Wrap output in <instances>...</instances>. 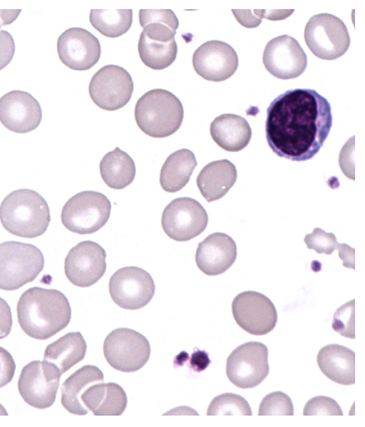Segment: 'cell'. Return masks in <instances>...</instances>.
Wrapping results in <instances>:
<instances>
[{"instance_id": "15", "label": "cell", "mask_w": 365, "mask_h": 427, "mask_svg": "<svg viewBox=\"0 0 365 427\" xmlns=\"http://www.w3.org/2000/svg\"><path fill=\"white\" fill-rule=\"evenodd\" d=\"M106 258L105 249L97 242H81L69 250L65 258V274L77 287H90L105 274Z\"/></svg>"}, {"instance_id": "20", "label": "cell", "mask_w": 365, "mask_h": 427, "mask_svg": "<svg viewBox=\"0 0 365 427\" xmlns=\"http://www.w3.org/2000/svg\"><path fill=\"white\" fill-rule=\"evenodd\" d=\"M237 257L234 240L223 232H214L200 242L195 252L197 267L205 274L215 276L227 271Z\"/></svg>"}, {"instance_id": "9", "label": "cell", "mask_w": 365, "mask_h": 427, "mask_svg": "<svg viewBox=\"0 0 365 427\" xmlns=\"http://www.w3.org/2000/svg\"><path fill=\"white\" fill-rule=\"evenodd\" d=\"M267 347L261 342L248 341L236 347L226 361L228 379L241 389L259 385L268 375Z\"/></svg>"}, {"instance_id": "16", "label": "cell", "mask_w": 365, "mask_h": 427, "mask_svg": "<svg viewBox=\"0 0 365 427\" xmlns=\"http://www.w3.org/2000/svg\"><path fill=\"white\" fill-rule=\"evenodd\" d=\"M262 62L273 76L279 79H292L305 71L307 58L294 38L282 35L273 38L266 44Z\"/></svg>"}, {"instance_id": "13", "label": "cell", "mask_w": 365, "mask_h": 427, "mask_svg": "<svg viewBox=\"0 0 365 427\" xmlns=\"http://www.w3.org/2000/svg\"><path fill=\"white\" fill-rule=\"evenodd\" d=\"M133 82L130 75L117 65H106L93 76L89 96L99 108L113 111L123 108L130 100Z\"/></svg>"}, {"instance_id": "24", "label": "cell", "mask_w": 365, "mask_h": 427, "mask_svg": "<svg viewBox=\"0 0 365 427\" xmlns=\"http://www.w3.org/2000/svg\"><path fill=\"white\" fill-rule=\"evenodd\" d=\"M81 401L84 406L95 416H120L127 406L123 389L113 382H98L83 392Z\"/></svg>"}, {"instance_id": "34", "label": "cell", "mask_w": 365, "mask_h": 427, "mask_svg": "<svg viewBox=\"0 0 365 427\" xmlns=\"http://www.w3.org/2000/svg\"><path fill=\"white\" fill-rule=\"evenodd\" d=\"M355 300L352 299L339 307L331 324L333 329L340 335L350 339L355 338Z\"/></svg>"}, {"instance_id": "41", "label": "cell", "mask_w": 365, "mask_h": 427, "mask_svg": "<svg viewBox=\"0 0 365 427\" xmlns=\"http://www.w3.org/2000/svg\"><path fill=\"white\" fill-rule=\"evenodd\" d=\"M210 362L208 354L204 350L199 349L193 351L190 360L191 368L197 372L205 370Z\"/></svg>"}, {"instance_id": "19", "label": "cell", "mask_w": 365, "mask_h": 427, "mask_svg": "<svg viewBox=\"0 0 365 427\" xmlns=\"http://www.w3.org/2000/svg\"><path fill=\"white\" fill-rule=\"evenodd\" d=\"M41 119V106L31 94L14 90L0 98V122L9 130L29 133L39 125Z\"/></svg>"}, {"instance_id": "23", "label": "cell", "mask_w": 365, "mask_h": 427, "mask_svg": "<svg viewBox=\"0 0 365 427\" xmlns=\"http://www.w3.org/2000/svg\"><path fill=\"white\" fill-rule=\"evenodd\" d=\"M212 140L221 148L229 152H238L250 143L252 130L243 117L225 113L216 117L210 124Z\"/></svg>"}, {"instance_id": "29", "label": "cell", "mask_w": 365, "mask_h": 427, "mask_svg": "<svg viewBox=\"0 0 365 427\" xmlns=\"http://www.w3.org/2000/svg\"><path fill=\"white\" fill-rule=\"evenodd\" d=\"M139 22L146 37L163 42L175 39L179 26L178 19L171 9H140Z\"/></svg>"}, {"instance_id": "39", "label": "cell", "mask_w": 365, "mask_h": 427, "mask_svg": "<svg viewBox=\"0 0 365 427\" xmlns=\"http://www.w3.org/2000/svg\"><path fill=\"white\" fill-rule=\"evenodd\" d=\"M15 52V43L12 36L4 30H0V70L12 60Z\"/></svg>"}, {"instance_id": "21", "label": "cell", "mask_w": 365, "mask_h": 427, "mask_svg": "<svg viewBox=\"0 0 365 427\" xmlns=\"http://www.w3.org/2000/svg\"><path fill=\"white\" fill-rule=\"evenodd\" d=\"M237 169L227 159L215 160L205 165L199 173L196 183L207 202L217 200L225 196L237 180Z\"/></svg>"}, {"instance_id": "4", "label": "cell", "mask_w": 365, "mask_h": 427, "mask_svg": "<svg viewBox=\"0 0 365 427\" xmlns=\"http://www.w3.org/2000/svg\"><path fill=\"white\" fill-rule=\"evenodd\" d=\"M134 115L138 126L144 133L161 138L173 135L180 128L184 110L174 94L155 88L145 93L137 101Z\"/></svg>"}, {"instance_id": "8", "label": "cell", "mask_w": 365, "mask_h": 427, "mask_svg": "<svg viewBox=\"0 0 365 427\" xmlns=\"http://www.w3.org/2000/svg\"><path fill=\"white\" fill-rule=\"evenodd\" d=\"M103 354L113 369L123 372H134L148 361L150 346L142 334L128 328H118L106 337Z\"/></svg>"}, {"instance_id": "30", "label": "cell", "mask_w": 365, "mask_h": 427, "mask_svg": "<svg viewBox=\"0 0 365 427\" xmlns=\"http://www.w3.org/2000/svg\"><path fill=\"white\" fill-rule=\"evenodd\" d=\"M138 50L143 63L153 70H163L170 66L176 58L178 53L175 39L163 42L154 41L140 34Z\"/></svg>"}, {"instance_id": "1", "label": "cell", "mask_w": 365, "mask_h": 427, "mask_svg": "<svg viewBox=\"0 0 365 427\" xmlns=\"http://www.w3.org/2000/svg\"><path fill=\"white\" fill-rule=\"evenodd\" d=\"M331 125L330 103L315 90H288L267 109L268 145L276 155L290 160L312 158L322 147Z\"/></svg>"}, {"instance_id": "31", "label": "cell", "mask_w": 365, "mask_h": 427, "mask_svg": "<svg viewBox=\"0 0 365 427\" xmlns=\"http://www.w3.org/2000/svg\"><path fill=\"white\" fill-rule=\"evenodd\" d=\"M132 9H91L89 21L94 29L106 37L117 38L125 34L133 21Z\"/></svg>"}, {"instance_id": "35", "label": "cell", "mask_w": 365, "mask_h": 427, "mask_svg": "<svg viewBox=\"0 0 365 427\" xmlns=\"http://www.w3.org/2000/svg\"><path fill=\"white\" fill-rule=\"evenodd\" d=\"M304 242L309 249H314L319 254H331L339 247L335 235L316 227L312 232L306 235Z\"/></svg>"}, {"instance_id": "38", "label": "cell", "mask_w": 365, "mask_h": 427, "mask_svg": "<svg viewBox=\"0 0 365 427\" xmlns=\"http://www.w3.org/2000/svg\"><path fill=\"white\" fill-rule=\"evenodd\" d=\"M354 150V136L351 137L341 148L339 155V165L344 175L354 180V163L353 150Z\"/></svg>"}, {"instance_id": "22", "label": "cell", "mask_w": 365, "mask_h": 427, "mask_svg": "<svg viewBox=\"0 0 365 427\" xmlns=\"http://www.w3.org/2000/svg\"><path fill=\"white\" fill-rule=\"evenodd\" d=\"M317 364L331 381L342 385L355 383V354L339 344H328L317 354Z\"/></svg>"}, {"instance_id": "2", "label": "cell", "mask_w": 365, "mask_h": 427, "mask_svg": "<svg viewBox=\"0 0 365 427\" xmlns=\"http://www.w3.org/2000/svg\"><path fill=\"white\" fill-rule=\"evenodd\" d=\"M16 311L22 330L40 340L63 329L71 317L70 304L61 292L38 287H31L21 295Z\"/></svg>"}, {"instance_id": "28", "label": "cell", "mask_w": 365, "mask_h": 427, "mask_svg": "<svg viewBox=\"0 0 365 427\" xmlns=\"http://www.w3.org/2000/svg\"><path fill=\"white\" fill-rule=\"evenodd\" d=\"M99 168L103 182L115 190L129 185L133 181L136 172L132 158L118 147L103 157Z\"/></svg>"}, {"instance_id": "6", "label": "cell", "mask_w": 365, "mask_h": 427, "mask_svg": "<svg viewBox=\"0 0 365 427\" xmlns=\"http://www.w3.org/2000/svg\"><path fill=\"white\" fill-rule=\"evenodd\" d=\"M111 203L103 193L86 190L76 193L64 204L63 225L72 232L88 235L97 232L108 220Z\"/></svg>"}, {"instance_id": "18", "label": "cell", "mask_w": 365, "mask_h": 427, "mask_svg": "<svg viewBox=\"0 0 365 427\" xmlns=\"http://www.w3.org/2000/svg\"><path fill=\"white\" fill-rule=\"evenodd\" d=\"M57 51L61 61L69 68L86 71L98 61L101 45L98 39L88 31L72 27L58 37Z\"/></svg>"}, {"instance_id": "26", "label": "cell", "mask_w": 365, "mask_h": 427, "mask_svg": "<svg viewBox=\"0 0 365 427\" xmlns=\"http://www.w3.org/2000/svg\"><path fill=\"white\" fill-rule=\"evenodd\" d=\"M86 349L79 331L69 332L47 346L43 360L55 365L62 375L83 359Z\"/></svg>"}, {"instance_id": "25", "label": "cell", "mask_w": 365, "mask_h": 427, "mask_svg": "<svg viewBox=\"0 0 365 427\" xmlns=\"http://www.w3.org/2000/svg\"><path fill=\"white\" fill-rule=\"evenodd\" d=\"M103 372L96 366L85 365L69 376L61 386V404L71 413L86 415L89 411L81 396L91 385L103 381Z\"/></svg>"}, {"instance_id": "27", "label": "cell", "mask_w": 365, "mask_h": 427, "mask_svg": "<svg viewBox=\"0 0 365 427\" xmlns=\"http://www.w3.org/2000/svg\"><path fill=\"white\" fill-rule=\"evenodd\" d=\"M197 163L194 153L185 148L172 153L165 160L160 173V184L168 192H175L189 182Z\"/></svg>"}, {"instance_id": "5", "label": "cell", "mask_w": 365, "mask_h": 427, "mask_svg": "<svg viewBox=\"0 0 365 427\" xmlns=\"http://www.w3.org/2000/svg\"><path fill=\"white\" fill-rule=\"evenodd\" d=\"M44 257L32 244L8 241L0 244V289L21 288L43 270Z\"/></svg>"}, {"instance_id": "42", "label": "cell", "mask_w": 365, "mask_h": 427, "mask_svg": "<svg viewBox=\"0 0 365 427\" xmlns=\"http://www.w3.org/2000/svg\"><path fill=\"white\" fill-rule=\"evenodd\" d=\"M339 256L344 261V266L354 269V249L346 244H340L339 248Z\"/></svg>"}, {"instance_id": "14", "label": "cell", "mask_w": 365, "mask_h": 427, "mask_svg": "<svg viewBox=\"0 0 365 427\" xmlns=\"http://www.w3.org/2000/svg\"><path fill=\"white\" fill-rule=\"evenodd\" d=\"M232 312L240 327L253 335L268 334L277 321V313L272 302L255 291L238 294L232 300Z\"/></svg>"}, {"instance_id": "36", "label": "cell", "mask_w": 365, "mask_h": 427, "mask_svg": "<svg viewBox=\"0 0 365 427\" xmlns=\"http://www.w3.org/2000/svg\"><path fill=\"white\" fill-rule=\"evenodd\" d=\"M304 416H342L343 412L333 398L324 396H317L312 397L306 403L304 410Z\"/></svg>"}, {"instance_id": "7", "label": "cell", "mask_w": 365, "mask_h": 427, "mask_svg": "<svg viewBox=\"0 0 365 427\" xmlns=\"http://www.w3.org/2000/svg\"><path fill=\"white\" fill-rule=\"evenodd\" d=\"M304 41L312 53L323 60H334L343 56L350 45L344 23L330 14L312 16L304 29Z\"/></svg>"}, {"instance_id": "10", "label": "cell", "mask_w": 365, "mask_h": 427, "mask_svg": "<svg viewBox=\"0 0 365 427\" xmlns=\"http://www.w3.org/2000/svg\"><path fill=\"white\" fill-rule=\"evenodd\" d=\"M61 373L57 367L46 361H32L21 370L18 390L24 401L39 409L54 403L59 386Z\"/></svg>"}, {"instance_id": "40", "label": "cell", "mask_w": 365, "mask_h": 427, "mask_svg": "<svg viewBox=\"0 0 365 427\" xmlns=\"http://www.w3.org/2000/svg\"><path fill=\"white\" fill-rule=\"evenodd\" d=\"M12 326L11 311L8 303L0 297V339L7 336Z\"/></svg>"}, {"instance_id": "17", "label": "cell", "mask_w": 365, "mask_h": 427, "mask_svg": "<svg viewBox=\"0 0 365 427\" xmlns=\"http://www.w3.org/2000/svg\"><path fill=\"white\" fill-rule=\"evenodd\" d=\"M195 71L202 78L220 82L230 78L238 67V56L228 43L212 40L203 43L192 59Z\"/></svg>"}, {"instance_id": "43", "label": "cell", "mask_w": 365, "mask_h": 427, "mask_svg": "<svg viewBox=\"0 0 365 427\" xmlns=\"http://www.w3.org/2000/svg\"><path fill=\"white\" fill-rule=\"evenodd\" d=\"M21 9L0 10V28L4 25L10 24L19 16Z\"/></svg>"}, {"instance_id": "33", "label": "cell", "mask_w": 365, "mask_h": 427, "mask_svg": "<svg viewBox=\"0 0 365 427\" xmlns=\"http://www.w3.org/2000/svg\"><path fill=\"white\" fill-rule=\"evenodd\" d=\"M259 416H293L294 406L289 396L282 391H273L266 395L259 406Z\"/></svg>"}, {"instance_id": "11", "label": "cell", "mask_w": 365, "mask_h": 427, "mask_svg": "<svg viewBox=\"0 0 365 427\" xmlns=\"http://www.w3.org/2000/svg\"><path fill=\"white\" fill-rule=\"evenodd\" d=\"M208 215L202 205L189 197L173 200L163 210L161 225L165 233L178 242L200 235L207 227Z\"/></svg>"}, {"instance_id": "32", "label": "cell", "mask_w": 365, "mask_h": 427, "mask_svg": "<svg viewBox=\"0 0 365 427\" xmlns=\"http://www.w3.org/2000/svg\"><path fill=\"white\" fill-rule=\"evenodd\" d=\"M206 414L252 416V413L248 402L242 396L233 393H224L212 400Z\"/></svg>"}, {"instance_id": "3", "label": "cell", "mask_w": 365, "mask_h": 427, "mask_svg": "<svg viewBox=\"0 0 365 427\" xmlns=\"http://www.w3.org/2000/svg\"><path fill=\"white\" fill-rule=\"evenodd\" d=\"M0 221L9 233L25 238L43 235L51 221L46 200L37 192L24 188L6 195L0 205Z\"/></svg>"}, {"instance_id": "37", "label": "cell", "mask_w": 365, "mask_h": 427, "mask_svg": "<svg viewBox=\"0 0 365 427\" xmlns=\"http://www.w3.org/2000/svg\"><path fill=\"white\" fill-rule=\"evenodd\" d=\"M15 369L16 364L11 354L0 346V388L11 381Z\"/></svg>"}, {"instance_id": "44", "label": "cell", "mask_w": 365, "mask_h": 427, "mask_svg": "<svg viewBox=\"0 0 365 427\" xmlns=\"http://www.w3.org/2000/svg\"><path fill=\"white\" fill-rule=\"evenodd\" d=\"M0 415H4V416H7V411H6V409L4 408V406L0 404Z\"/></svg>"}, {"instance_id": "12", "label": "cell", "mask_w": 365, "mask_h": 427, "mask_svg": "<svg viewBox=\"0 0 365 427\" xmlns=\"http://www.w3.org/2000/svg\"><path fill=\"white\" fill-rule=\"evenodd\" d=\"M109 293L120 307L139 309L148 304L155 294V283L150 274L135 266L120 268L109 280Z\"/></svg>"}]
</instances>
